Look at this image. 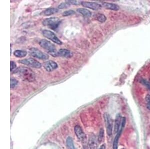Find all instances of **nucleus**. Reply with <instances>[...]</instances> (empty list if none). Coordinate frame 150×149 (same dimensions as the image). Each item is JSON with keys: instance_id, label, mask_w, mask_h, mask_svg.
Returning a JSON list of instances; mask_svg holds the SVG:
<instances>
[{"instance_id": "nucleus-1", "label": "nucleus", "mask_w": 150, "mask_h": 149, "mask_svg": "<svg viewBox=\"0 0 150 149\" xmlns=\"http://www.w3.org/2000/svg\"><path fill=\"white\" fill-rule=\"evenodd\" d=\"M14 73L25 81L32 82L34 81L35 79L34 72L31 69L26 67L21 66L18 67L14 71Z\"/></svg>"}, {"instance_id": "nucleus-2", "label": "nucleus", "mask_w": 150, "mask_h": 149, "mask_svg": "<svg viewBox=\"0 0 150 149\" xmlns=\"http://www.w3.org/2000/svg\"><path fill=\"white\" fill-rule=\"evenodd\" d=\"M39 44L41 47L46 50L51 55L54 57L57 56L58 51H56L55 46L51 42L47 40L42 39L40 41Z\"/></svg>"}, {"instance_id": "nucleus-3", "label": "nucleus", "mask_w": 150, "mask_h": 149, "mask_svg": "<svg viewBox=\"0 0 150 149\" xmlns=\"http://www.w3.org/2000/svg\"><path fill=\"white\" fill-rule=\"evenodd\" d=\"M61 22V20L58 18H50L44 20L43 22V24L52 30H55L58 28Z\"/></svg>"}, {"instance_id": "nucleus-4", "label": "nucleus", "mask_w": 150, "mask_h": 149, "mask_svg": "<svg viewBox=\"0 0 150 149\" xmlns=\"http://www.w3.org/2000/svg\"><path fill=\"white\" fill-rule=\"evenodd\" d=\"M29 53L32 56L42 60H47L49 56L36 48H32L29 50Z\"/></svg>"}, {"instance_id": "nucleus-5", "label": "nucleus", "mask_w": 150, "mask_h": 149, "mask_svg": "<svg viewBox=\"0 0 150 149\" xmlns=\"http://www.w3.org/2000/svg\"><path fill=\"white\" fill-rule=\"evenodd\" d=\"M42 34L46 38L50 39L56 44L58 45L62 44V42L60 41V40L58 38L57 36L51 31L48 30H44L42 31Z\"/></svg>"}, {"instance_id": "nucleus-6", "label": "nucleus", "mask_w": 150, "mask_h": 149, "mask_svg": "<svg viewBox=\"0 0 150 149\" xmlns=\"http://www.w3.org/2000/svg\"><path fill=\"white\" fill-rule=\"evenodd\" d=\"M105 123L106 127L107 133L108 136H111L112 132V120L110 116L107 113H105L104 115Z\"/></svg>"}, {"instance_id": "nucleus-7", "label": "nucleus", "mask_w": 150, "mask_h": 149, "mask_svg": "<svg viewBox=\"0 0 150 149\" xmlns=\"http://www.w3.org/2000/svg\"><path fill=\"white\" fill-rule=\"evenodd\" d=\"M20 63L25 64L26 65H28L29 66L33 67V68H40L41 67L42 65L41 64L35 60L34 58H30L28 59H25L22 60H20Z\"/></svg>"}, {"instance_id": "nucleus-8", "label": "nucleus", "mask_w": 150, "mask_h": 149, "mask_svg": "<svg viewBox=\"0 0 150 149\" xmlns=\"http://www.w3.org/2000/svg\"><path fill=\"white\" fill-rule=\"evenodd\" d=\"M75 133L76 134L77 137L79 139V140L83 143H85L86 141V136L84 132H83L82 128L79 125H77L75 126L74 128Z\"/></svg>"}, {"instance_id": "nucleus-9", "label": "nucleus", "mask_w": 150, "mask_h": 149, "mask_svg": "<svg viewBox=\"0 0 150 149\" xmlns=\"http://www.w3.org/2000/svg\"><path fill=\"white\" fill-rule=\"evenodd\" d=\"M98 139L96 136L94 134H91L89 136L88 146L89 149H98Z\"/></svg>"}, {"instance_id": "nucleus-10", "label": "nucleus", "mask_w": 150, "mask_h": 149, "mask_svg": "<svg viewBox=\"0 0 150 149\" xmlns=\"http://www.w3.org/2000/svg\"><path fill=\"white\" fill-rule=\"evenodd\" d=\"M81 4L83 6L93 10H98L102 8L101 5L95 2L83 1L81 2Z\"/></svg>"}, {"instance_id": "nucleus-11", "label": "nucleus", "mask_w": 150, "mask_h": 149, "mask_svg": "<svg viewBox=\"0 0 150 149\" xmlns=\"http://www.w3.org/2000/svg\"><path fill=\"white\" fill-rule=\"evenodd\" d=\"M44 67L47 71L51 72L57 69L58 66L57 63H56L52 60H49L46 61L44 64Z\"/></svg>"}, {"instance_id": "nucleus-12", "label": "nucleus", "mask_w": 150, "mask_h": 149, "mask_svg": "<svg viewBox=\"0 0 150 149\" xmlns=\"http://www.w3.org/2000/svg\"><path fill=\"white\" fill-rule=\"evenodd\" d=\"M122 118L120 114H118L116 116L115 120V124H114V132L115 134H117L118 132L119 131V128L122 124Z\"/></svg>"}, {"instance_id": "nucleus-13", "label": "nucleus", "mask_w": 150, "mask_h": 149, "mask_svg": "<svg viewBox=\"0 0 150 149\" xmlns=\"http://www.w3.org/2000/svg\"><path fill=\"white\" fill-rule=\"evenodd\" d=\"M73 53L70 50L66 49H61L57 52V56H61L66 58L71 57Z\"/></svg>"}, {"instance_id": "nucleus-14", "label": "nucleus", "mask_w": 150, "mask_h": 149, "mask_svg": "<svg viewBox=\"0 0 150 149\" xmlns=\"http://www.w3.org/2000/svg\"><path fill=\"white\" fill-rule=\"evenodd\" d=\"M102 5L106 9L114 10V11H118L120 9V7L115 4L108 3V2H104L102 3Z\"/></svg>"}, {"instance_id": "nucleus-15", "label": "nucleus", "mask_w": 150, "mask_h": 149, "mask_svg": "<svg viewBox=\"0 0 150 149\" xmlns=\"http://www.w3.org/2000/svg\"><path fill=\"white\" fill-rule=\"evenodd\" d=\"M123 128H124V127L121 126V129L119 130V131L118 132V133L117 134V135L115 138L114 143H113V145H112V149H118V148L119 140L120 138V136L122 134Z\"/></svg>"}, {"instance_id": "nucleus-16", "label": "nucleus", "mask_w": 150, "mask_h": 149, "mask_svg": "<svg viewBox=\"0 0 150 149\" xmlns=\"http://www.w3.org/2000/svg\"><path fill=\"white\" fill-rule=\"evenodd\" d=\"M77 11L85 17L89 18L92 16L91 12L89 10L85 8H79L77 9Z\"/></svg>"}, {"instance_id": "nucleus-17", "label": "nucleus", "mask_w": 150, "mask_h": 149, "mask_svg": "<svg viewBox=\"0 0 150 149\" xmlns=\"http://www.w3.org/2000/svg\"><path fill=\"white\" fill-rule=\"evenodd\" d=\"M27 54V52L24 50H17L14 51V55L16 56L17 57L22 58L25 57Z\"/></svg>"}, {"instance_id": "nucleus-18", "label": "nucleus", "mask_w": 150, "mask_h": 149, "mask_svg": "<svg viewBox=\"0 0 150 149\" xmlns=\"http://www.w3.org/2000/svg\"><path fill=\"white\" fill-rule=\"evenodd\" d=\"M59 11L58 9L56 8H48L43 12V14L45 16H51L53 15Z\"/></svg>"}, {"instance_id": "nucleus-19", "label": "nucleus", "mask_w": 150, "mask_h": 149, "mask_svg": "<svg viewBox=\"0 0 150 149\" xmlns=\"http://www.w3.org/2000/svg\"><path fill=\"white\" fill-rule=\"evenodd\" d=\"M104 139H105V132H104V129L103 128H102L100 130L99 134L98 137V143L99 144H101L104 141Z\"/></svg>"}, {"instance_id": "nucleus-20", "label": "nucleus", "mask_w": 150, "mask_h": 149, "mask_svg": "<svg viewBox=\"0 0 150 149\" xmlns=\"http://www.w3.org/2000/svg\"><path fill=\"white\" fill-rule=\"evenodd\" d=\"M66 144L68 149H76L74 146V144L73 140L72 138L68 137L66 141Z\"/></svg>"}, {"instance_id": "nucleus-21", "label": "nucleus", "mask_w": 150, "mask_h": 149, "mask_svg": "<svg viewBox=\"0 0 150 149\" xmlns=\"http://www.w3.org/2000/svg\"><path fill=\"white\" fill-rule=\"evenodd\" d=\"M97 19L98 21H99L101 23H104V22H106V21L107 20L106 17L104 15L101 14H99L97 15Z\"/></svg>"}, {"instance_id": "nucleus-22", "label": "nucleus", "mask_w": 150, "mask_h": 149, "mask_svg": "<svg viewBox=\"0 0 150 149\" xmlns=\"http://www.w3.org/2000/svg\"><path fill=\"white\" fill-rule=\"evenodd\" d=\"M75 14V12L74 11L70 10L65 11L63 14V16L66 17V16H70V15H73V14Z\"/></svg>"}, {"instance_id": "nucleus-23", "label": "nucleus", "mask_w": 150, "mask_h": 149, "mask_svg": "<svg viewBox=\"0 0 150 149\" xmlns=\"http://www.w3.org/2000/svg\"><path fill=\"white\" fill-rule=\"evenodd\" d=\"M145 99L147 104V107L148 109L150 110V95H147Z\"/></svg>"}, {"instance_id": "nucleus-24", "label": "nucleus", "mask_w": 150, "mask_h": 149, "mask_svg": "<svg viewBox=\"0 0 150 149\" xmlns=\"http://www.w3.org/2000/svg\"><path fill=\"white\" fill-rule=\"evenodd\" d=\"M18 81L15 78L11 79V88H14L17 84Z\"/></svg>"}, {"instance_id": "nucleus-25", "label": "nucleus", "mask_w": 150, "mask_h": 149, "mask_svg": "<svg viewBox=\"0 0 150 149\" xmlns=\"http://www.w3.org/2000/svg\"><path fill=\"white\" fill-rule=\"evenodd\" d=\"M142 82L143 83V84H144L145 86H146L150 90V82L148 81L147 80H145V79H143L142 80Z\"/></svg>"}, {"instance_id": "nucleus-26", "label": "nucleus", "mask_w": 150, "mask_h": 149, "mask_svg": "<svg viewBox=\"0 0 150 149\" xmlns=\"http://www.w3.org/2000/svg\"><path fill=\"white\" fill-rule=\"evenodd\" d=\"M69 6V4L67 3H63L61 4L59 6H58V8L59 9H64L66 8H67L68 6Z\"/></svg>"}, {"instance_id": "nucleus-27", "label": "nucleus", "mask_w": 150, "mask_h": 149, "mask_svg": "<svg viewBox=\"0 0 150 149\" xmlns=\"http://www.w3.org/2000/svg\"><path fill=\"white\" fill-rule=\"evenodd\" d=\"M67 3H68L69 4H72L73 5H79L80 3L81 4V2H80L79 1H67Z\"/></svg>"}, {"instance_id": "nucleus-28", "label": "nucleus", "mask_w": 150, "mask_h": 149, "mask_svg": "<svg viewBox=\"0 0 150 149\" xmlns=\"http://www.w3.org/2000/svg\"><path fill=\"white\" fill-rule=\"evenodd\" d=\"M17 67L16 64L14 61H11V71H12Z\"/></svg>"}, {"instance_id": "nucleus-29", "label": "nucleus", "mask_w": 150, "mask_h": 149, "mask_svg": "<svg viewBox=\"0 0 150 149\" xmlns=\"http://www.w3.org/2000/svg\"><path fill=\"white\" fill-rule=\"evenodd\" d=\"M99 149H106V145L105 144L102 145Z\"/></svg>"}]
</instances>
